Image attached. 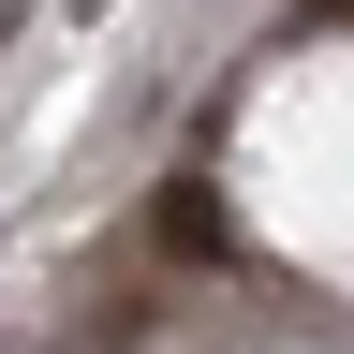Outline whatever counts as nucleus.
<instances>
[{
	"instance_id": "obj_1",
	"label": "nucleus",
	"mask_w": 354,
	"mask_h": 354,
	"mask_svg": "<svg viewBox=\"0 0 354 354\" xmlns=\"http://www.w3.org/2000/svg\"><path fill=\"white\" fill-rule=\"evenodd\" d=\"M148 251L162 266H236V221H221V177H207V148L148 192Z\"/></svg>"
},
{
	"instance_id": "obj_2",
	"label": "nucleus",
	"mask_w": 354,
	"mask_h": 354,
	"mask_svg": "<svg viewBox=\"0 0 354 354\" xmlns=\"http://www.w3.org/2000/svg\"><path fill=\"white\" fill-rule=\"evenodd\" d=\"M15 30H30V0H0V44H15Z\"/></svg>"
}]
</instances>
